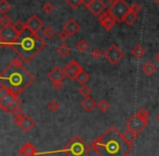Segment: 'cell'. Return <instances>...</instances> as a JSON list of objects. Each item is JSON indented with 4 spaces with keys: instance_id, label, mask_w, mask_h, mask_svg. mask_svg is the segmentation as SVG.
<instances>
[{
    "instance_id": "6da1fadb",
    "label": "cell",
    "mask_w": 159,
    "mask_h": 156,
    "mask_svg": "<svg viewBox=\"0 0 159 156\" xmlns=\"http://www.w3.org/2000/svg\"><path fill=\"white\" fill-rule=\"evenodd\" d=\"M92 149L98 156H126L133 149V145L124 140L117 128L110 127L92 142Z\"/></svg>"
},
{
    "instance_id": "7a4b0ae2",
    "label": "cell",
    "mask_w": 159,
    "mask_h": 156,
    "mask_svg": "<svg viewBox=\"0 0 159 156\" xmlns=\"http://www.w3.org/2000/svg\"><path fill=\"white\" fill-rule=\"evenodd\" d=\"M1 85L9 88L11 93L19 96L27 86H30L34 81L33 75L27 72L23 67V60L21 58L14 59L0 74Z\"/></svg>"
},
{
    "instance_id": "3957f363",
    "label": "cell",
    "mask_w": 159,
    "mask_h": 156,
    "mask_svg": "<svg viewBox=\"0 0 159 156\" xmlns=\"http://www.w3.org/2000/svg\"><path fill=\"white\" fill-rule=\"evenodd\" d=\"M46 45L47 43L43 38L31 32L24 36L21 35L16 43L8 45V47L13 49L18 54L19 58H21L24 62H30L46 47Z\"/></svg>"
},
{
    "instance_id": "277c9868",
    "label": "cell",
    "mask_w": 159,
    "mask_h": 156,
    "mask_svg": "<svg viewBox=\"0 0 159 156\" xmlns=\"http://www.w3.org/2000/svg\"><path fill=\"white\" fill-rule=\"evenodd\" d=\"M149 122V115L145 108L139 109L136 114H134L126 122V127L139 135L142 131L146 128L147 123Z\"/></svg>"
},
{
    "instance_id": "5b68a950",
    "label": "cell",
    "mask_w": 159,
    "mask_h": 156,
    "mask_svg": "<svg viewBox=\"0 0 159 156\" xmlns=\"http://www.w3.org/2000/svg\"><path fill=\"white\" fill-rule=\"evenodd\" d=\"M131 10V7L128 5L125 0H118L115 5L110 6V8L108 9V11L110 12V14L116 19V21L118 22H122L123 18L125 17V14Z\"/></svg>"
},
{
    "instance_id": "8992f818",
    "label": "cell",
    "mask_w": 159,
    "mask_h": 156,
    "mask_svg": "<svg viewBox=\"0 0 159 156\" xmlns=\"http://www.w3.org/2000/svg\"><path fill=\"white\" fill-rule=\"evenodd\" d=\"M20 34L14 30L13 25L9 26H2L0 31V43L1 46H8V45L16 43L20 38Z\"/></svg>"
},
{
    "instance_id": "52a82bcc",
    "label": "cell",
    "mask_w": 159,
    "mask_h": 156,
    "mask_svg": "<svg viewBox=\"0 0 159 156\" xmlns=\"http://www.w3.org/2000/svg\"><path fill=\"white\" fill-rule=\"evenodd\" d=\"M70 149H66L64 151L69 153L71 156H85L86 152H89V147L86 146L81 138H74L70 143Z\"/></svg>"
},
{
    "instance_id": "ba28073f",
    "label": "cell",
    "mask_w": 159,
    "mask_h": 156,
    "mask_svg": "<svg viewBox=\"0 0 159 156\" xmlns=\"http://www.w3.org/2000/svg\"><path fill=\"white\" fill-rule=\"evenodd\" d=\"M104 56L106 58V60L111 64H117L123 59L124 54L117 45H111V46L108 47L106 51L104 53Z\"/></svg>"
},
{
    "instance_id": "9c48e42d",
    "label": "cell",
    "mask_w": 159,
    "mask_h": 156,
    "mask_svg": "<svg viewBox=\"0 0 159 156\" xmlns=\"http://www.w3.org/2000/svg\"><path fill=\"white\" fill-rule=\"evenodd\" d=\"M63 70L66 73V77H68L70 80H75L76 75L83 70V68L80 62H77L76 60H72L64 67Z\"/></svg>"
},
{
    "instance_id": "30bf717a",
    "label": "cell",
    "mask_w": 159,
    "mask_h": 156,
    "mask_svg": "<svg viewBox=\"0 0 159 156\" xmlns=\"http://www.w3.org/2000/svg\"><path fill=\"white\" fill-rule=\"evenodd\" d=\"M98 21H99V23L102 24V29H104L105 31H110L111 29H113L116 25V22H117L116 19L111 16L109 11L102 12V13L98 17Z\"/></svg>"
},
{
    "instance_id": "8fae6325",
    "label": "cell",
    "mask_w": 159,
    "mask_h": 156,
    "mask_svg": "<svg viewBox=\"0 0 159 156\" xmlns=\"http://www.w3.org/2000/svg\"><path fill=\"white\" fill-rule=\"evenodd\" d=\"M26 26H27V30H30V32L37 34V32L44 26V23H43V21L40 20L37 16H32L31 18L26 21Z\"/></svg>"
},
{
    "instance_id": "7c38bea8",
    "label": "cell",
    "mask_w": 159,
    "mask_h": 156,
    "mask_svg": "<svg viewBox=\"0 0 159 156\" xmlns=\"http://www.w3.org/2000/svg\"><path fill=\"white\" fill-rule=\"evenodd\" d=\"M47 75H48V79L50 80L51 82H57V81H62V80L64 79V77H66V73H64L63 69L56 66L49 71Z\"/></svg>"
},
{
    "instance_id": "4fadbf2b",
    "label": "cell",
    "mask_w": 159,
    "mask_h": 156,
    "mask_svg": "<svg viewBox=\"0 0 159 156\" xmlns=\"http://www.w3.org/2000/svg\"><path fill=\"white\" fill-rule=\"evenodd\" d=\"M87 9H89V11L94 14V16L99 17L102 12H105L106 5H105V2L102 1V0H94L93 2L91 3V6H89Z\"/></svg>"
},
{
    "instance_id": "5bb4252c",
    "label": "cell",
    "mask_w": 159,
    "mask_h": 156,
    "mask_svg": "<svg viewBox=\"0 0 159 156\" xmlns=\"http://www.w3.org/2000/svg\"><path fill=\"white\" fill-rule=\"evenodd\" d=\"M80 29H81V25H80L74 19H70V20L63 25V30L68 32V33L70 34V36L75 35V34L80 31Z\"/></svg>"
},
{
    "instance_id": "9a60e30c",
    "label": "cell",
    "mask_w": 159,
    "mask_h": 156,
    "mask_svg": "<svg viewBox=\"0 0 159 156\" xmlns=\"http://www.w3.org/2000/svg\"><path fill=\"white\" fill-rule=\"evenodd\" d=\"M19 155L20 156H35L36 149L32 143L27 142L19 149Z\"/></svg>"
},
{
    "instance_id": "2e32d148",
    "label": "cell",
    "mask_w": 159,
    "mask_h": 156,
    "mask_svg": "<svg viewBox=\"0 0 159 156\" xmlns=\"http://www.w3.org/2000/svg\"><path fill=\"white\" fill-rule=\"evenodd\" d=\"M16 98H18V96L14 95L13 93H11V92L8 93L6 96H3L2 98H0V107H1V109L6 110L8 106L11 105Z\"/></svg>"
},
{
    "instance_id": "e0dca14e",
    "label": "cell",
    "mask_w": 159,
    "mask_h": 156,
    "mask_svg": "<svg viewBox=\"0 0 159 156\" xmlns=\"http://www.w3.org/2000/svg\"><path fill=\"white\" fill-rule=\"evenodd\" d=\"M34 125H35V121H34V119L32 118V117L25 115V116L23 117V120H22V122H21V125H20V128L24 132H29V131H31V130L33 129Z\"/></svg>"
},
{
    "instance_id": "ac0fdd59",
    "label": "cell",
    "mask_w": 159,
    "mask_h": 156,
    "mask_svg": "<svg viewBox=\"0 0 159 156\" xmlns=\"http://www.w3.org/2000/svg\"><path fill=\"white\" fill-rule=\"evenodd\" d=\"M81 106H82V108L85 111L91 112L92 110L97 106V104H96V102L94 101L91 96H89V97H84V99H83L82 103H81Z\"/></svg>"
},
{
    "instance_id": "d6986e66",
    "label": "cell",
    "mask_w": 159,
    "mask_h": 156,
    "mask_svg": "<svg viewBox=\"0 0 159 156\" xmlns=\"http://www.w3.org/2000/svg\"><path fill=\"white\" fill-rule=\"evenodd\" d=\"M145 54H146V50L142 45H136V46L132 49V55L134 56L135 58H137V59L143 58L144 56H145Z\"/></svg>"
},
{
    "instance_id": "ffe728a7",
    "label": "cell",
    "mask_w": 159,
    "mask_h": 156,
    "mask_svg": "<svg viewBox=\"0 0 159 156\" xmlns=\"http://www.w3.org/2000/svg\"><path fill=\"white\" fill-rule=\"evenodd\" d=\"M136 19H137V14L135 13V12H133L132 10H130V11H129L128 13L125 14V17L123 18L122 22L126 23L128 25H132L133 23L136 21Z\"/></svg>"
},
{
    "instance_id": "44dd1931",
    "label": "cell",
    "mask_w": 159,
    "mask_h": 156,
    "mask_svg": "<svg viewBox=\"0 0 159 156\" xmlns=\"http://www.w3.org/2000/svg\"><path fill=\"white\" fill-rule=\"evenodd\" d=\"M142 70H143V72L145 73L146 75L150 77V75L154 74L155 71H156V66H155L152 62H146V64L142 67Z\"/></svg>"
},
{
    "instance_id": "7402d4cb",
    "label": "cell",
    "mask_w": 159,
    "mask_h": 156,
    "mask_svg": "<svg viewBox=\"0 0 159 156\" xmlns=\"http://www.w3.org/2000/svg\"><path fill=\"white\" fill-rule=\"evenodd\" d=\"M89 80V74L85 70H82L76 75V78H75V81H76L77 83L82 84V85H84Z\"/></svg>"
},
{
    "instance_id": "603a6c76",
    "label": "cell",
    "mask_w": 159,
    "mask_h": 156,
    "mask_svg": "<svg viewBox=\"0 0 159 156\" xmlns=\"http://www.w3.org/2000/svg\"><path fill=\"white\" fill-rule=\"evenodd\" d=\"M13 27H14V30H16V32H18L20 35H22L23 33L25 32V30L27 29V26H26V23H24V22H22V21H20V20H18V21H16V22H13Z\"/></svg>"
},
{
    "instance_id": "cb8c5ba5",
    "label": "cell",
    "mask_w": 159,
    "mask_h": 156,
    "mask_svg": "<svg viewBox=\"0 0 159 156\" xmlns=\"http://www.w3.org/2000/svg\"><path fill=\"white\" fill-rule=\"evenodd\" d=\"M122 135H123L124 140H125L126 142H129L130 144H132V143L135 141V139H136L137 134L134 133L133 131H131L130 129H128L126 131H124L123 133H122Z\"/></svg>"
},
{
    "instance_id": "d4e9b609",
    "label": "cell",
    "mask_w": 159,
    "mask_h": 156,
    "mask_svg": "<svg viewBox=\"0 0 159 156\" xmlns=\"http://www.w3.org/2000/svg\"><path fill=\"white\" fill-rule=\"evenodd\" d=\"M57 53L59 56H61V57H66V56L69 55V54L71 53V49L69 48L68 46H66V44H61L59 47L57 48Z\"/></svg>"
},
{
    "instance_id": "484cf974",
    "label": "cell",
    "mask_w": 159,
    "mask_h": 156,
    "mask_svg": "<svg viewBox=\"0 0 159 156\" xmlns=\"http://www.w3.org/2000/svg\"><path fill=\"white\" fill-rule=\"evenodd\" d=\"M20 104H21V101L19 98H16V101L11 104V105L8 106L7 109H6L5 111L8 112V114H14V111H16V110L20 107Z\"/></svg>"
},
{
    "instance_id": "4316f807",
    "label": "cell",
    "mask_w": 159,
    "mask_h": 156,
    "mask_svg": "<svg viewBox=\"0 0 159 156\" xmlns=\"http://www.w3.org/2000/svg\"><path fill=\"white\" fill-rule=\"evenodd\" d=\"M89 43H87L86 40H79V42H77V44L75 45V48H76L79 51H82V53L86 51L87 49H89Z\"/></svg>"
},
{
    "instance_id": "83f0119b",
    "label": "cell",
    "mask_w": 159,
    "mask_h": 156,
    "mask_svg": "<svg viewBox=\"0 0 159 156\" xmlns=\"http://www.w3.org/2000/svg\"><path fill=\"white\" fill-rule=\"evenodd\" d=\"M11 10V5L8 2L7 0H1L0 1V13L7 14V12Z\"/></svg>"
},
{
    "instance_id": "f1b7e54d",
    "label": "cell",
    "mask_w": 159,
    "mask_h": 156,
    "mask_svg": "<svg viewBox=\"0 0 159 156\" xmlns=\"http://www.w3.org/2000/svg\"><path fill=\"white\" fill-rule=\"evenodd\" d=\"M79 93H80L81 95H82V96L89 97V96H91L92 87H91V86H89V85H86V84H84V85H82L81 87H80Z\"/></svg>"
},
{
    "instance_id": "f546056e",
    "label": "cell",
    "mask_w": 159,
    "mask_h": 156,
    "mask_svg": "<svg viewBox=\"0 0 159 156\" xmlns=\"http://www.w3.org/2000/svg\"><path fill=\"white\" fill-rule=\"evenodd\" d=\"M97 107L99 108L100 111L106 112V111H108L109 108H110V104H109V102L106 101V99H102V101L97 104Z\"/></svg>"
},
{
    "instance_id": "4dcf8cb0",
    "label": "cell",
    "mask_w": 159,
    "mask_h": 156,
    "mask_svg": "<svg viewBox=\"0 0 159 156\" xmlns=\"http://www.w3.org/2000/svg\"><path fill=\"white\" fill-rule=\"evenodd\" d=\"M0 23L2 26H9V25H12V18H10L8 14H2L1 18H0Z\"/></svg>"
},
{
    "instance_id": "1f68e13d",
    "label": "cell",
    "mask_w": 159,
    "mask_h": 156,
    "mask_svg": "<svg viewBox=\"0 0 159 156\" xmlns=\"http://www.w3.org/2000/svg\"><path fill=\"white\" fill-rule=\"evenodd\" d=\"M44 36L47 38V40H49V38H51V37H53V36L56 35V32H55V30L52 29L51 26H46L44 29Z\"/></svg>"
},
{
    "instance_id": "d6a6232c",
    "label": "cell",
    "mask_w": 159,
    "mask_h": 156,
    "mask_svg": "<svg viewBox=\"0 0 159 156\" xmlns=\"http://www.w3.org/2000/svg\"><path fill=\"white\" fill-rule=\"evenodd\" d=\"M47 107H48L49 111L56 112V111H58V109H59L60 105H59V103H58L57 101H51V102H49V103H48Z\"/></svg>"
},
{
    "instance_id": "836d02e7",
    "label": "cell",
    "mask_w": 159,
    "mask_h": 156,
    "mask_svg": "<svg viewBox=\"0 0 159 156\" xmlns=\"http://www.w3.org/2000/svg\"><path fill=\"white\" fill-rule=\"evenodd\" d=\"M42 9L46 14H50V13H52V11L55 10V7L52 6V3L46 2V3H44V5H43Z\"/></svg>"
},
{
    "instance_id": "e575fe53",
    "label": "cell",
    "mask_w": 159,
    "mask_h": 156,
    "mask_svg": "<svg viewBox=\"0 0 159 156\" xmlns=\"http://www.w3.org/2000/svg\"><path fill=\"white\" fill-rule=\"evenodd\" d=\"M66 2L72 9H77L80 6L82 5V0H66Z\"/></svg>"
},
{
    "instance_id": "d590c367",
    "label": "cell",
    "mask_w": 159,
    "mask_h": 156,
    "mask_svg": "<svg viewBox=\"0 0 159 156\" xmlns=\"http://www.w3.org/2000/svg\"><path fill=\"white\" fill-rule=\"evenodd\" d=\"M91 55H92V57L94 58V59H100V58L102 57V55H104V53H102V50H100L99 48H94L93 50H92V53H91Z\"/></svg>"
},
{
    "instance_id": "8d00e7d4",
    "label": "cell",
    "mask_w": 159,
    "mask_h": 156,
    "mask_svg": "<svg viewBox=\"0 0 159 156\" xmlns=\"http://www.w3.org/2000/svg\"><path fill=\"white\" fill-rule=\"evenodd\" d=\"M69 36H70V34H69L66 31H64V30L58 34V38H59L61 42H64V40H66L69 38Z\"/></svg>"
},
{
    "instance_id": "74e56055",
    "label": "cell",
    "mask_w": 159,
    "mask_h": 156,
    "mask_svg": "<svg viewBox=\"0 0 159 156\" xmlns=\"http://www.w3.org/2000/svg\"><path fill=\"white\" fill-rule=\"evenodd\" d=\"M131 10H132L133 12H135L136 14H139V12L142 11V6L139 5V3L135 2V3H133V5L131 6Z\"/></svg>"
},
{
    "instance_id": "f35d334b",
    "label": "cell",
    "mask_w": 159,
    "mask_h": 156,
    "mask_svg": "<svg viewBox=\"0 0 159 156\" xmlns=\"http://www.w3.org/2000/svg\"><path fill=\"white\" fill-rule=\"evenodd\" d=\"M8 93H10L9 88L6 87L5 85H1V87H0V98H2L3 96H6Z\"/></svg>"
},
{
    "instance_id": "ab89813d",
    "label": "cell",
    "mask_w": 159,
    "mask_h": 156,
    "mask_svg": "<svg viewBox=\"0 0 159 156\" xmlns=\"http://www.w3.org/2000/svg\"><path fill=\"white\" fill-rule=\"evenodd\" d=\"M52 86L55 90H61L62 87H63V83H62V81H57V82H52Z\"/></svg>"
},
{
    "instance_id": "60d3db41",
    "label": "cell",
    "mask_w": 159,
    "mask_h": 156,
    "mask_svg": "<svg viewBox=\"0 0 159 156\" xmlns=\"http://www.w3.org/2000/svg\"><path fill=\"white\" fill-rule=\"evenodd\" d=\"M25 116V114H24V111H23V109H21L20 107L18 108V109L14 111V117H24Z\"/></svg>"
},
{
    "instance_id": "b9f144b4",
    "label": "cell",
    "mask_w": 159,
    "mask_h": 156,
    "mask_svg": "<svg viewBox=\"0 0 159 156\" xmlns=\"http://www.w3.org/2000/svg\"><path fill=\"white\" fill-rule=\"evenodd\" d=\"M94 0H82V5L84 6V7L89 8V6H91V3L93 2Z\"/></svg>"
},
{
    "instance_id": "7bdbcfd3",
    "label": "cell",
    "mask_w": 159,
    "mask_h": 156,
    "mask_svg": "<svg viewBox=\"0 0 159 156\" xmlns=\"http://www.w3.org/2000/svg\"><path fill=\"white\" fill-rule=\"evenodd\" d=\"M107 1H108V2L110 3V6H112V5H115V3L117 2L118 0H107Z\"/></svg>"
},
{
    "instance_id": "ee69618b",
    "label": "cell",
    "mask_w": 159,
    "mask_h": 156,
    "mask_svg": "<svg viewBox=\"0 0 159 156\" xmlns=\"http://www.w3.org/2000/svg\"><path fill=\"white\" fill-rule=\"evenodd\" d=\"M156 61H157V62H158V64H159V53L157 54V56H156Z\"/></svg>"
},
{
    "instance_id": "f6af8a7d",
    "label": "cell",
    "mask_w": 159,
    "mask_h": 156,
    "mask_svg": "<svg viewBox=\"0 0 159 156\" xmlns=\"http://www.w3.org/2000/svg\"><path fill=\"white\" fill-rule=\"evenodd\" d=\"M155 1H156V3H158L159 5V0H155Z\"/></svg>"
},
{
    "instance_id": "bcb514c9",
    "label": "cell",
    "mask_w": 159,
    "mask_h": 156,
    "mask_svg": "<svg viewBox=\"0 0 159 156\" xmlns=\"http://www.w3.org/2000/svg\"><path fill=\"white\" fill-rule=\"evenodd\" d=\"M157 120L159 121V114H158V116H157Z\"/></svg>"
}]
</instances>
